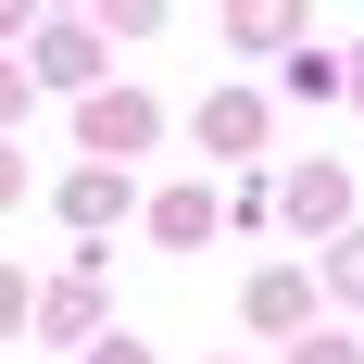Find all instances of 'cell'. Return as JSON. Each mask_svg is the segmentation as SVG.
<instances>
[{
    "mask_svg": "<svg viewBox=\"0 0 364 364\" xmlns=\"http://www.w3.org/2000/svg\"><path fill=\"white\" fill-rule=\"evenodd\" d=\"M75 139L101 151V164H139V151L164 139V101H151V88H88V113H75Z\"/></svg>",
    "mask_w": 364,
    "mask_h": 364,
    "instance_id": "6da1fadb",
    "label": "cell"
},
{
    "mask_svg": "<svg viewBox=\"0 0 364 364\" xmlns=\"http://www.w3.org/2000/svg\"><path fill=\"white\" fill-rule=\"evenodd\" d=\"M277 214H289V226H314V239H339V226H352V176H339L327 151H314V164H289V188H277Z\"/></svg>",
    "mask_w": 364,
    "mask_h": 364,
    "instance_id": "7a4b0ae2",
    "label": "cell"
},
{
    "mask_svg": "<svg viewBox=\"0 0 364 364\" xmlns=\"http://www.w3.org/2000/svg\"><path fill=\"white\" fill-rule=\"evenodd\" d=\"M214 176H188V188H164V201H151V239H164V252H201V239H214Z\"/></svg>",
    "mask_w": 364,
    "mask_h": 364,
    "instance_id": "3957f363",
    "label": "cell"
},
{
    "mask_svg": "<svg viewBox=\"0 0 364 364\" xmlns=\"http://www.w3.org/2000/svg\"><path fill=\"white\" fill-rule=\"evenodd\" d=\"M101 277H113V264L88 252V264H75V277H63V289H50V301H26V314H38V327H50V339H88V327H101Z\"/></svg>",
    "mask_w": 364,
    "mask_h": 364,
    "instance_id": "277c9868",
    "label": "cell"
},
{
    "mask_svg": "<svg viewBox=\"0 0 364 364\" xmlns=\"http://www.w3.org/2000/svg\"><path fill=\"white\" fill-rule=\"evenodd\" d=\"M201 151H226V164L264 151V101H252V88H214V101H201Z\"/></svg>",
    "mask_w": 364,
    "mask_h": 364,
    "instance_id": "5b68a950",
    "label": "cell"
},
{
    "mask_svg": "<svg viewBox=\"0 0 364 364\" xmlns=\"http://www.w3.org/2000/svg\"><path fill=\"white\" fill-rule=\"evenodd\" d=\"M38 75L50 88H101V38L88 26H38Z\"/></svg>",
    "mask_w": 364,
    "mask_h": 364,
    "instance_id": "8992f818",
    "label": "cell"
},
{
    "mask_svg": "<svg viewBox=\"0 0 364 364\" xmlns=\"http://www.w3.org/2000/svg\"><path fill=\"white\" fill-rule=\"evenodd\" d=\"M252 327H264V339H301V327H314V289H301L289 264H277V277H252Z\"/></svg>",
    "mask_w": 364,
    "mask_h": 364,
    "instance_id": "52a82bcc",
    "label": "cell"
},
{
    "mask_svg": "<svg viewBox=\"0 0 364 364\" xmlns=\"http://www.w3.org/2000/svg\"><path fill=\"white\" fill-rule=\"evenodd\" d=\"M126 201H139V176H75V188H63V214L88 226V239H101V226H126Z\"/></svg>",
    "mask_w": 364,
    "mask_h": 364,
    "instance_id": "ba28073f",
    "label": "cell"
},
{
    "mask_svg": "<svg viewBox=\"0 0 364 364\" xmlns=\"http://www.w3.org/2000/svg\"><path fill=\"white\" fill-rule=\"evenodd\" d=\"M289 101H339V50H301V63H289Z\"/></svg>",
    "mask_w": 364,
    "mask_h": 364,
    "instance_id": "9c48e42d",
    "label": "cell"
},
{
    "mask_svg": "<svg viewBox=\"0 0 364 364\" xmlns=\"http://www.w3.org/2000/svg\"><path fill=\"white\" fill-rule=\"evenodd\" d=\"M327 289H339V301H364V226H339V252H327Z\"/></svg>",
    "mask_w": 364,
    "mask_h": 364,
    "instance_id": "30bf717a",
    "label": "cell"
},
{
    "mask_svg": "<svg viewBox=\"0 0 364 364\" xmlns=\"http://www.w3.org/2000/svg\"><path fill=\"white\" fill-rule=\"evenodd\" d=\"M289 364H364V352H352V339H314V327H301V339H289Z\"/></svg>",
    "mask_w": 364,
    "mask_h": 364,
    "instance_id": "8fae6325",
    "label": "cell"
},
{
    "mask_svg": "<svg viewBox=\"0 0 364 364\" xmlns=\"http://www.w3.org/2000/svg\"><path fill=\"white\" fill-rule=\"evenodd\" d=\"M88 364H151V339H126V327H113V339H88Z\"/></svg>",
    "mask_w": 364,
    "mask_h": 364,
    "instance_id": "7c38bea8",
    "label": "cell"
},
{
    "mask_svg": "<svg viewBox=\"0 0 364 364\" xmlns=\"http://www.w3.org/2000/svg\"><path fill=\"white\" fill-rule=\"evenodd\" d=\"M0 327H26V277H13V264H0Z\"/></svg>",
    "mask_w": 364,
    "mask_h": 364,
    "instance_id": "4fadbf2b",
    "label": "cell"
},
{
    "mask_svg": "<svg viewBox=\"0 0 364 364\" xmlns=\"http://www.w3.org/2000/svg\"><path fill=\"white\" fill-rule=\"evenodd\" d=\"M26 88H38V75H13V63H0V113H26Z\"/></svg>",
    "mask_w": 364,
    "mask_h": 364,
    "instance_id": "5bb4252c",
    "label": "cell"
},
{
    "mask_svg": "<svg viewBox=\"0 0 364 364\" xmlns=\"http://www.w3.org/2000/svg\"><path fill=\"white\" fill-rule=\"evenodd\" d=\"M13 188H26V164H13V151H0V201H13Z\"/></svg>",
    "mask_w": 364,
    "mask_h": 364,
    "instance_id": "9a60e30c",
    "label": "cell"
},
{
    "mask_svg": "<svg viewBox=\"0 0 364 364\" xmlns=\"http://www.w3.org/2000/svg\"><path fill=\"white\" fill-rule=\"evenodd\" d=\"M339 88H352V101H364V50H352V63H339Z\"/></svg>",
    "mask_w": 364,
    "mask_h": 364,
    "instance_id": "2e32d148",
    "label": "cell"
}]
</instances>
